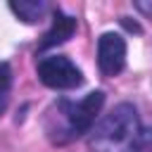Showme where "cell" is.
<instances>
[{"mask_svg": "<svg viewBox=\"0 0 152 152\" xmlns=\"http://www.w3.org/2000/svg\"><path fill=\"white\" fill-rule=\"evenodd\" d=\"M93 152H152V126H142L131 102H119L88 135Z\"/></svg>", "mask_w": 152, "mask_h": 152, "instance_id": "obj_1", "label": "cell"}, {"mask_svg": "<svg viewBox=\"0 0 152 152\" xmlns=\"http://www.w3.org/2000/svg\"><path fill=\"white\" fill-rule=\"evenodd\" d=\"M104 104V93L93 90L78 102L59 97L45 112V133L55 145H66L93 131V124Z\"/></svg>", "mask_w": 152, "mask_h": 152, "instance_id": "obj_2", "label": "cell"}, {"mask_svg": "<svg viewBox=\"0 0 152 152\" xmlns=\"http://www.w3.org/2000/svg\"><path fill=\"white\" fill-rule=\"evenodd\" d=\"M36 71L43 86L52 90H71L83 83L81 69L66 55H40L36 62Z\"/></svg>", "mask_w": 152, "mask_h": 152, "instance_id": "obj_3", "label": "cell"}, {"mask_svg": "<svg viewBox=\"0 0 152 152\" xmlns=\"http://www.w3.org/2000/svg\"><path fill=\"white\" fill-rule=\"evenodd\" d=\"M97 66L104 76H116L126 66V40L121 33L107 31L97 38Z\"/></svg>", "mask_w": 152, "mask_h": 152, "instance_id": "obj_4", "label": "cell"}, {"mask_svg": "<svg viewBox=\"0 0 152 152\" xmlns=\"http://www.w3.org/2000/svg\"><path fill=\"white\" fill-rule=\"evenodd\" d=\"M74 31H76V19H74L71 14H66V12H62L59 7H55V10H52V26H50V31L43 33L36 52L43 55L45 50L66 43V40L74 36Z\"/></svg>", "mask_w": 152, "mask_h": 152, "instance_id": "obj_5", "label": "cell"}, {"mask_svg": "<svg viewBox=\"0 0 152 152\" xmlns=\"http://www.w3.org/2000/svg\"><path fill=\"white\" fill-rule=\"evenodd\" d=\"M10 10L26 24H36L38 19H43V14L50 10L48 2H10Z\"/></svg>", "mask_w": 152, "mask_h": 152, "instance_id": "obj_6", "label": "cell"}, {"mask_svg": "<svg viewBox=\"0 0 152 152\" xmlns=\"http://www.w3.org/2000/svg\"><path fill=\"white\" fill-rule=\"evenodd\" d=\"M12 81H14L12 66H10L7 62H0V116H2L5 109H7L10 93H12Z\"/></svg>", "mask_w": 152, "mask_h": 152, "instance_id": "obj_7", "label": "cell"}, {"mask_svg": "<svg viewBox=\"0 0 152 152\" xmlns=\"http://www.w3.org/2000/svg\"><path fill=\"white\" fill-rule=\"evenodd\" d=\"M135 10L147 14V17H152V2H135Z\"/></svg>", "mask_w": 152, "mask_h": 152, "instance_id": "obj_8", "label": "cell"}]
</instances>
